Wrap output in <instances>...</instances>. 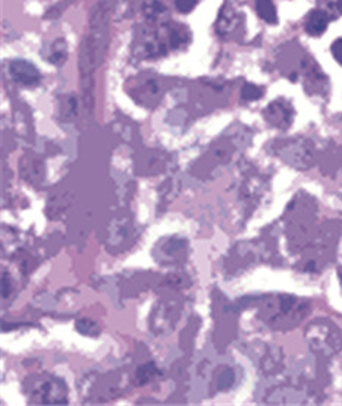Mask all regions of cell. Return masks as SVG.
Masks as SVG:
<instances>
[{
  "label": "cell",
  "instance_id": "obj_1",
  "mask_svg": "<svg viewBox=\"0 0 342 406\" xmlns=\"http://www.w3.org/2000/svg\"><path fill=\"white\" fill-rule=\"evenodd\" d=\"M191 30L181 23H147L137 28L133 55L140 60L159 59L181 50L191 43Z\"/></svg>",
  "mask_w": 342,
  "mask_h": 406
},
{
  "label": "cell",
  "instance_id": "obj_2",
  "mask_svg": "<svg viewBox=\"0 0 342 406\" xmlns=\"http://www.w3.org/2000/svg\"><path fill=\"white\" fill-rule=\"evenodd\" d=\"M112 19V8L108 0H100L90 9L89 30L82 38L78 60L82 78H90L103 63L111 43Z\"/></svg>",
  "mask_w": 342,
  "mask_h": 406
},
{
  "label": "cell",
  "instance_id": "obj_3",
  "mask_svg": "<svg viewBox=\"0 0 342 406\" xmlns=\"http://www.w3.org/2000/svg\"><path fill=\"white\" fill-rule=\"evenodd\" d=\"M306 336L310 348L324 356H333L342 349V333L335 325L325 320L310 325Z\"/></svg>",
  "mask_w": 342,
  "mask_h": 406
},
{
  "label": "cell",
  "instance_id": "obj_4",
  "mask_svg": "<svg viewBox=\"0 0 342 406\" xmlns=\"http://www.w3.org/2000/svg\"><path fill=\"white\" fill-rule=\"evenodd\" d=\"M246 12L241 0H225L216 19V33L222 38H235L244 31Z\"/></svg>",
  "mask_w": 342,
  "mask_h": 406
},
{
  "label": "cell",
  "instance_id": "obj_5",
  "mask_svg": "<svg viewBox=\"0 0 342 406\" xmlns=\"http://www.w3.org/2000/svg\"><path fill=\"white\" fill-rule=\"evenodd\" d=\"M263 115L269 125L282 131L288 130L294 122V108L285 98H277L272 101L265 109Z\"/></svg>",
  "mask_w": 342,
  "mask_h": 406
},
{
  "label": "cell",
  "instance_id": "obj_6",
  "mask_svg": "<svg viewBox=\"0 0 342 406\" xmlns=\"http://www.w3.org/2000/svg\"><path fill=\"white\" fill-rule=\"evenodd\" d=\"M11 78L24 87H37L41 82V74L35 65L26 59H13L9 63Z\"/></svg>",
  "mask_w": 342,
  "mask_h": 406
},
{
  "label": "cell",
  "instance_id": "obj_7",
  "mask_svg": "<svg viewBox=\"0 0 342 406\" xmlns=\"http://www.w3.org/2000/svg\"><path fill=\"white\" fill-rule=\"evenodd\" d=\"M38 399L45 403H67V390L59 380H49L37 389Z\"/></svg>",
  "mask_w": 342,
  "mask_h": 406
},
{
  "label": "cell",
  "instance_id": "obj_8",
  "mask_svg": "<svg viewBox=\"0 0 342 406\" xmlns=\"http://www.w3.org/2000/svg\"><path fill=\"white\" fill-rule=\"evenodd\" d=\"M281 152L291 163L307 164L313 157L311 147L304 141H292V142L284 144Z\"/></svg>",
  "mask_w": 342,
  "mask_h": 406
},
{
  "label": "cell",
  "instance_id": "obj_9",
  "mask_svg": "<svg viewBox=\"0 0 342 406\" xmlns=\"http://www.w3.org/2000/svg\"><path fill=\"white\" fill-rule=\"evenodd\" d=\"M329 16L319 8L310 11L304 19V30L311 37L324 35L329 27Z\"/></svg>",
  "mask_w": 342,
  "mask_h": 406
},
{
  "label": "cell",
  "instance_id": "obj_10",
  "mask_svg": "<svg viewBox=\"0 0 342 406\" xmlns=\"http://www.w3.org/2000/svg\"><path fill=\"white\" fill-rule=\"evenodd\" d=\"M143 15L147 23L150 24H159L165 23L167 18V8L162 0H144L141 5Z\"/></svg>",
  "mask_w": 342,
  "mask_h": 406
},
{
  "label": "cell",
  "instance_id": "obj_11",
  "mask_svg": "<svg viewBox=\"0 0 342 406\" xmlns=\"http://www.w3.org/2000/svg\"><path fill=\"white\" fill-rule=\"evenodd\" d=\"M46 60L55 67H62L68 60V43L65 38H56L48 47Z\"/></svg>",
  "mask_w": 342,
  "mask_h": 406
},
{
  "label": "cell",
  "instance_id": "obj_12",
  "mask_svg": "<svg viewBox=\"0 0 342 406\" xmlns=\"http://www.w3.org/2000/svg\"><path fill=\"white\" fill-rule=\"evenodd\" d=\"M255 12H258L259 18L265 21L266 24L276 26L277 21H280L276 6L272 0H255Z\"/></svg>",
  "mask_w": 342,
  "mask_h": 406
},
{
  "label": "cell",
  "instance_id": "obj_13",
  "mask_svg": "<svg viewBox=\"0 0 342 406\" xmlns=\"http://www.w3.org/2000/svg\"><path fill=\"white\" fill-rule=\"evenodd\" d=\"M112 18L115 21H122L134 15V0H115L111 2Z\"/></svg>",
  "mask_w": 342,
  "mask_h": 406
},
{
  "label": "cell",
  "instance_id": "obj_14",
  "mask_svg": "<svg viewBox=\"0 0 342 406\" xmlns=\"http://www.w3.org/2000/svg\"><path fill=\"white\" fill-rule=\"evenodd\" d=\"M317 8L324 11L331 21L342 16V0H317Z\"/></svg>",
  "mask_w": 342,
  "mask_h": 406
},
{
  "label": "cell",
  "instance_id": "obj_15",
  "mask_svg": "<svg viewBox=\"0 0 342 406\" xmlns=\"http://www.w3.org/2000/svg\"><path fill=\"white\" fill-rule=\"evenodd\" d=\"M263 97V90L259 87V85H254V84H244V87L241 90V98L244 101H255V100H260Z\"/></svg>",
  "mask_w": 342,
  "mask_h": 406
},
{
  "label": "cell",
  "instance_id": "obj_16",
  "mask_svg": "<svg viewBox=\"0 0 342 406\" xmlns=\"http://www.w3.org/2000/svg\"><path fill=\"white\" fill-rule=\"evenodd\" d=\"M77 330L81 334H87V336H97L100 332L97 325L94 322H92V320H87V318H84V320H81V322L77 323Z\"/></svg>",
  "mask_w": 342,
  "mask_h": 406
},
{
  "label": "cell",
  "instance_id": "obj_17",
  "mask_svg": "<svg viewBox=\"0 0 342 406\" xmlns=\"http://www.w3.org/2000/svg\"><path fill=\"white\" fill-rule=\"evenodd\" d=\"M233 371L229 370V368H225L219 377V381H218V386L221 390H228L229 388H232V384H233Z\"/></svg>",
  "mask_w": 342,
  "mask_h": 406
},
{
  "label": "cell",
  "instance_id": "obj_18",
  "mask_svg": "<svg viewBox=\"0 0 342 406\" xmlns=\"http://www.w3.org/2000/svg\"><path fill=\"white\" fill-rule=\"evenodd\" d=\"M153 374H156V367L153 364H147L137 371V380L140 384H144L153 377Z\"/></svg>",
  "mask_w": 342,
  "mask_h": 406
},
{
  "label": "cell",
  "instance_id": "obj_19",
  "mask_svg": "<svg viewBox=\"0 0 342 406\" xmlns=\"http://www.w3.org/2000/svg\"><path fill=\"white\" fill-rule=\"evenodd\" d=\"M200 4V0H175V6L181 13H189Z\"/></svg>",
  "mask_w": 342,
  "mask_h": 406
},
{
  "label": "cell",
  "instance_id": "obj_20",
  "mask_svg": "<svg viewBox=\"0 0 342 406\" xmlns=\"http://www.w3.org/2000/svg\"><path fill=\"white\" fill-rule=\"evenodd\" d=\"M331 53H332L333 59L339 63V65H342V38H336V40L332 43Z\"/></svg>",
  "mask_w": 342,
  "mask_h": 406
},
{
  "label": "cell",
  "instance_id": "obj_21",
  "mask_svg": "<svg viewBox=\"0 0 342 406\" xmlns=\"http://www.w3.org/2000/svg\"><path fill=\"white\" fill-rule=\"evenodd\" d=\"M71 2H74V0H71Z\"/></svg>",
  "mask_w": 342,
  "mask_h": 406
}]
</instances>
